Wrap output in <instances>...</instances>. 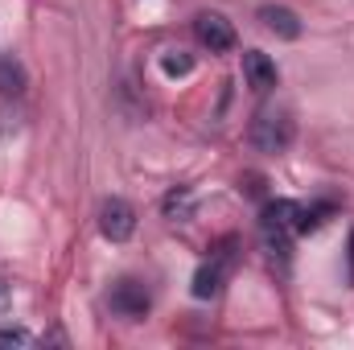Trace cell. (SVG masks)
Returning <instances> with one entry per match:
<instances>
[{"mask_svg": "<svg viewBox=\"0 0 354 350\" xmlns=\"http://www.w3.org/2000/svg\"><path fill=\"white\" fill-rule=\"evenodd\" d=\"M161 210H165L169 223H185V219L194 214V194H189V190H174V194H165Z\"/></svg>", "mask_w": 354, "mask_h": 350, "instance_id": "cell-8", "label": "cell"}, {"mask_svg": "<svg viewBox=\"0 0 354 350\" xmlns=\"http://www.w3.org/2000/svg\"><path fill=\"white\" fill-rule=\"evenodd\" d=\"M194 37L210 50V54H223L235 46V25L223 17V12H198L194 17Z\"/></svg>", "mask_w": 354, "mask_h": 350, "instance_id": "cell-2", "label": "cell"}, {"mask_svg": "<svg viewBox=\"0 0 354 350\" xmlns=\"http://www.w3.org/2000/svg\"><path fill=\"white\" fill-rule=\"evenodd\" d=\"M25 91V66L17 58H0V95H21Z\"/></svg>", "mask_w": 354, "mask_h": 350, "instance_id": "cell-9", "label": "cell"}, {"mask_svg": "<svg viewBox=\"0 0 354 350\" xmlns=\"http://www.w3.org/2000/svg\"><path fill=\"white\" fill-rule=\"evenodd\" d=\"M260 21H264L276 37H284V42H297V37H301V21H297V12L284 8V4H264V8H260Z\"/></svg>", "mask_w": 354, "mask_h": 350, "instance_id": "cell-7", "label": "cell"}, {"mask_svg": "<svg viewBox=\"0 0 354 350\" xmlns=\"http://www.w3.org/2000/svg\"><path fill=\"white\" fill-rule=\"evenodd\" d=\"M99 231H103L111 243L132 239V231H136V210H132L124 198H107V202L99 206Z\"/></svg>", "mask_w": 354, "mask_h": 350, "instance_id": "cell-3", "label": "cell"}, {"mask_svg": "<svg viewBox=\"0 0 354 350\" xmlns=\"http://www.w3.org/2000/svg\"><path fill=\"white\" fill-rule=\"evenodd\" d=\"M0 347H33L29 330H0Z\"/></svg>", "mask_w": 354, "mask_h": 350, "instance_id": "cell-11", "label": "cell"}, {"mask_svg": "<svg viewBox=\"0 0 354 350\" xmlns=\"http://www.w3.org/2000/svg\"><path fill=\"white\" fill-rule=\"evenodd\" d=\"M107 305H111V313H120V317H145L149 305H153V297H149V288H145L140 280H120V284L111 288Z\"/></svg>", "mask_w": 354, "mask_h": 350, "instance_id": "cell-4", "label": "cell"}, {"mask_svg": "<svg viewBox=\"0 0 354 350\" xmlns=\"http://www.w3.org/2000/svg\"><path fill=\"white\" fill-rule=\"evenodd\" d=\"M243 79H248L252 91H272L276 87V62L260 50H248L243 54Z\"/></svg>", "mask_w": 354, "mask_h": 350, "instance_id": "cell-6", "label": "cell"}, {"mask_svg": "<svg viewBox=\"0 0 354 350\" xmlns=\"http://www.w3.org/2000/svg\"><path fill=\"white\" fill-rule=\"evenodd\" d=\"M227 268H231V256H227V252L202 264V268L194 272V297H198V301L218 297V288H223V280H227Z\"/></svg>", "mask_w": 354, "mask_h": 350, "instance_id": "cell-5", "label": "cell"}, {"mask_svg": "<svg viewBox=\"0 0 354 350\" xmlns=\"http://www.w3.org/2000/svg\"><path fill=\"white\" fill-rule=\"evenodd\" d=\"M161 71H165L169 79H181V75H189V71H194V58H189L185 50H165V58H161Z\"/></svg>", "mask_w": 354, "mask_h": 350, "instance_id": "cell-10", "label": "cell"}, {"mask_svg": "<svg viewBox=\"0 0 354 350\" xmlns=\"http://www.w3.org/2000/svg\"><path fill=\"white\" fill-rule=\"evenodd\" d=\"M8 309H12V284H8V280L0 276V317H4Z\"/></svg>", "mask_w": 354, "mask_h": 350, "instance_id": "cell-12", "label": "cell"}, {"mask_svg": "<svg viewBox=\"0 0 354 350\" xmlns=\"http://www.w3.org/2000/svg\"><path fill=\"white\" fill-rule=\"evenodd\" d=\"M252 145L260 153H284L292 145V120H288V111H280V107L256 111V120H252Z\"/></svg>", "mask_w": 354, "mask_h": 350, "instance_id": "cell-1", "label": "cell"}]
</instances>
